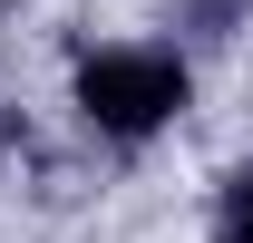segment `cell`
I'll return each mask as SVG.
<instances>
[{"mask_svg": "<svg viewBox=\"0 0 253 243\" xmlns=\"http://www.w3.org/2000/svg\"><path fill=\"white\" fill-rule=\"evenodd\" d=\"M185 97H195V78L175 49H88L78 59V117L117 146H146L166 117H185Z\"/></svg>", "mask_w": 253, "mask_h": 243, "instance_id": "obj_1", "label": "cell"}, {"mask_svg": "<svg viewBox=\"0 0 253 243\" xmlns=\"http://www.w3.org/2000/svg\"><path fill=\"white\" fill-rule=\"evenodd\" d=\"M234 10H244V0H175V30H195V39H234Z\"/></svg>", "mask_w": 253, "mask_h": 243, "instance_id": "obj_3", "label": "cell"}, {"mask_svg": "<svg viewBox=\"0 0 253 243\" xmlns=\"http://www.w3.org/2000/svg\"><path fill=\"white\" fill-rule=\"evenodd\" d=\"M214 243H253V165H234L214 195Z\"/></svg>", "mask_w": 253, "mask_h": 243, "instance_id": "obj_2", "label": "cell"}]
</instances>
